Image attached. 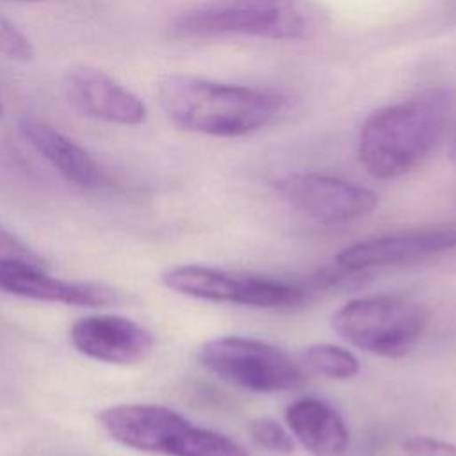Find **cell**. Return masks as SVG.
I'll list each match as a JSON object with an SVG mask.
<instances>
[{
    "instance_id": "cell-17",
    "label": "cell",
    "mask_w": 456,
    "mask_h": 456,
    "mask_svg": "<svg viewBox=\"0 0 456 456\" xmlns=\"http://www.w3.org/2000/svg\"><path fill=\"white\" fill-rule=\"evenodd\" d=\"M0 55L16 61L28 62L34 59V46L30 39L12 23L7 16L0 12Z\"/></svg>"
},
{
    "instance_id": "cell-20",
    "label": "cell",
    "mask_w": 456,
    "mask_h": 456,
    "mask_svg": "<svg viewBox=\"0 0 456 456\" xmlns=\"http://www.w3.org/2000/svg\"><path fill=\"white\" fill-rule=\"evenodd\" d=\"M14 2H23V4H39V2H45V0H14Z\"/></svg>"
},
{
    "instance_id": "cell-18",
    "label": "cell",
    "mask_w": 456,
    "mask_h": 456,
    "mask_svg": "<svg viewBox=\"0 0 456 456\" xmlns=\"http://www.w3.org/2000/svg\"><path fill=\"white\" fill-rule=\"evenodd\" d=\"M401 447L408 456H456V444L433 436H410Z\"/></svg>"
},
{
    "instance_id": "cell-7",
    "label": "cell",
    "mask_w": 456,
    "mask_h": 456,
    "mask_svg": "<svg viewBox=\"0 0 456 456\" xmlns=\"http://www.w3.org/2000/svg\"><path fill=\"white\" fill-rule=\"evenodd\" d=\"M162 283L182 296L212 301L230 303L253 308H285L299 305L305 290L287 281L233 274L207 265H176L162 273Z\"/></svg>"
},
{
    "instance_id": "cell-6",
    "label": "cell",
    "mask_w": 456,
    "mask_h": 456,
    "mask_svg": "<svg viewBox=\"0 0 456 456\" xmlns=\"http://www.w3.org/2000/svg\"><path fill=\"white\" fill-rule=\"evenodd\" d=\"M198 362L221 381L258 394L292 390L303 381L299 365L285 351L249 337H216L198 349Z\"/></svg>"
},
{
    "instance_id": "cell-9",
    "label": "cell",
    "mask_w": 456,
    "mask_h": 456,
    "mask_svg": "<svg viewBox=\"0 0 456 456\" xmlns=\"http://www.w3.org/2000/svg\"><path fill=\"white\" fill-rule=\"evenodd\" d=\"M62 94L78 114L123 126H137L146 121L144 102L93 66H75L62 77Z\"/></svg>"
},
{
    "instance_id": "cell-13",
    "label": "cell",
    "mask_w": 456,
    "mask_h": 456,
    "mask_svg": "<svg viewBox=\"0 0 456 456\" xmlns=\"http://www.w3.org/2000/svg\"><path fill=\"white\" fill-rule=\"evenodd\" d=\"M20 134L66 180L80 187H98L103 182L91 153L52 125L27 116L20 121Z\"/></svg>"
},
{
    "instance_id": "cell-1",
    "label": "cell",
    "mask_w": 456,
    "mask_h": 456,
    "mask_svg": "<svg viewBox=\"0 0 456 456\" xmlns=\"http://www.w3.org/2000/svg\"><path fill=\"white\" fill-rule=\"evenodd\" d=\"M157 100L167 119L182 130L239 137L274 123L287 103L269 89L221 84L192 75H164L157 84Z\"/></svg>"
},
{
    "instance_id": "cell-8",
    "label": "cell",
    "mask_w": 456,
    "mask_h": 456,
    "mask_svg": "<svg viewBox=\"0 0 456 456\" xmlns=\"http://www.w3.org/2000/svg\"><path fill=\"white\" fill-rule=\"evenodd\" d=\"M278 194L305 217L321 224H347L376 210L374 191L347 180L314 173H289L274 182Z\"/></svg>"
},
{
    "instance_id": "cell-2",
    "label": "cell",
    "mask_w": 456,
    "mask_h": 456,
    "mask_svg": "<svg viewBox=\"0 0 456 456\" xmlns=\"http://www.w3.org/2000/svg\"><path fill=\"white\" fill-rule=\"evenodd\" d=\"M451 103L447 89L429 87L369 114L358 135L363 169L390 180L419 167L444 135Z\"/></svg>"
},
{
    "instance_id": "cell-12",
    "label": "cell",
    "mask_w": 456,
    "mask_h": 456,
    "mask_svg": "<svg viewBox=\"0 0 456 456\" xmlns=\"http://www.w3.org/2000/svg\"><path fill=\"white\" fill-rule=\"evenodd\" d=\"M452 248H456V228H424L358 240L346 246L335 260L340 271L362 273L426 258Z\"/></svg>"
},
{
    "instance_id": "cell-3",
    "label": "cell",
    "mask_w": 456,
    "mask_h": 456,
    "mask_svg": "<svg viewBox=\"0 0 456 456\" xmlns=\"http://www.w3.org/2000/svg\"><path fill=\"white\" fill-rule=\"evenodd\" d=\"M331 25L319 0H201L182 11L169 32L180 39L255 36L273 41H308Z\"/></svg>"
},
{
    "instance_id": "cell-5",
    "label": "cell",
    "mask_w": 456,
    "mask_h": 456,
    "mask_svg": "<svg viewBox=\"0 0 456 456\" xmlns=\"http://www.w3.org/2000/svg\"><path fill=\"white\" fill-rule=\"evenodd\" d=\"M333 330L351 346L381 358H403L428 326L422 305L397 296H363L344 303L331 319Z\"/></svg>"
},
{
    "instance_id": "cell-11",
    "label": "cell",
    "mask_w": 456,
    "mask_h": 456,
    "mask_svg": "<svg viewBox=\"0 0 456 456\" xmlns=\"http://www.w3.org/2000/svg\"><path fill=\"white\" fill-rule=\"evenodd\" d=\"M69 340L84 356L118 365L146 360L155 346L150 330L128 317L112 314L78 319L69 330Z\"/></svg>"
},
{
    "instance_id": "cell-19",
    "label": "cell",
    "mask_w": 456,
    "mask_h": 456,
    "mask_svg": "<svg viewBox=\"0 0 456 456\" xmlns=\"http://www.w3.org/2000/svg\"><path fill=\"white\" fill-rule=\"evenodd\" d=\"M0 256H18L25 260L37 262V255L30 251L20 239H16L11 232L0 226Z\"/></svg>"
},
{
    "instance_id": "cell-16",
    "label": "cell",
    "mask_w": 456,
    "mask_h": 456,
    "mask_svg": "<svg viewBox=\"0 0 456 456\" xmlns=\"http://www.w3.org/2000/svg\"><path fill=\"white\" fill-rule=\"evenodd\" d=\"M253 444L267 452L289 456L294 452V440L287 429H283L273 419H255L248 426Z\"/></svg>"
},
{
    "instance_id": "cell-14",
    "label": "cell",
    "mask_w": 456,
    "mask_h": 456,
    "mask_svg": "<svg viewBox=\"0 0 456 456\" xmlns=\"http://www.w3.org/2000/svg\"><path fill=\"white\" fill-rule=\"evenodd\" d=\"M290 435L312 456H340L349 445V431L338 411L317 397H301L285 410Z\"/></svg>"
},
{
    "instance_id": "cell-4",
    "label": "cell",
    "mask_w": 456,
    "mask_h": 456,
    "mask_svg": "<svg viewBox=\"0 0 456 456\" xmlns=\"http://www.w3.org/2000/svg\"><path fill=\"white\" fill-rule=\"evenodd\" d=\"M98 420L121 445L164 456H249L233 438L192 424L160 404H116Z\"/></svg>"
},
{
    "instance_id": "cell-10",
    "label": "cell",
    "mask_w": 456,
    "mask_h": 456,
    "mask_svg": "<svg viewBox=\"0 0 456 456\" xmlns=\"http://www.w3.org/2000/svg\"><path fill=\"white\" fill-rule=\"evenodd\" d=\"M0 290L27 299L77 306H107L119 301L118 292L107 285L55 278L36 262L18 256H0Z\"/></svg>"
},
{
    "instance_id": "cell-22",
    "label": "cell",
    "mask_w": 456,
    "mask_h": 456,
    "mask_svg": "<svg viewBox=\"0 0 456 456\" xmlns=\"http://www.w3.org/2000/svg\"><path fill=\"white\" fill-rule=\"evenodd\" d=\"M2 112H4V107H2V100H0V116H2Z\"/></svg>"
},
{
    "instance_id": "cell-15",
    "label": "cell",
    "mask_w": 456,
    "mask_h": 456,
    "mask_svg": "<svg viewBox=\"0 0 456 456\" xmlns=\"http://www.w3.org/2000/svg\"><path fill=\"white\" fill-rule=\"evenodd\" d=\"M301 358L312 372L330 379H351L360 372L356 354L335 344H310L303 349Z\"/></svg>"
},
{
    "instance_id": "cell-21",
    "label": "cell",
    "mask_w": 456,
    "mask_h": 456,
    "mask_svg": "<svg viewBox=\"0 0 456 456\" xmlns=\"http://www.w3.org/2000/svg\"><path fill=\"white\" fill-rule=\"evenodd\" d=\"M451 159H452L454 164H456V142H454V146H452V150H451Z\"/></svg>"
}]
</instances>
